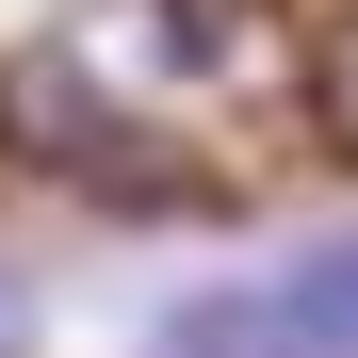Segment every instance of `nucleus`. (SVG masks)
<instances>
[{
	"mask_svg": "<svg viewBox=\"0 0 358 358\" xmlns=\"http://www.w3.org/2000/svg\"><path fill=\"white\" fill-rule=\"evenodd\" d=\"M147 358H326V342H310V310L277 277H212V293H179L147 326Z\"/></svg>",
	"mask_w": 358,
	"mask_h": 358,
	"instance_id": "1",
	"label": "nucleus"
},
{
	"mask_svg": "<svg viewBox=\"0 0 358 358\" xmlns=\"http://www.w3.org/2000/svg\"><path fill=\"white\" fill-rule=\"evenodd\" d=\"M277 293H293V310H310V342H326V358H358V228H326V245L293 261Z\"/></svg>",
	"mask_w": 358,
	"mask_h": 358,
	"instance_id": "2",
	"label": "nucleus"
},
{
	"mask_svg": "<svg viewBox=\"0 0 358 358\" xmlns=\"http://www.w3.org/2000/svg\"><path fill=\"white\" fill-rule=\"evenodd\" d=\"M33 342H49V310H33L17 277H0V358H33Z\"/></svg>",
	"mask_w": 358,
	"mask_h": 358,
	"instance_id": "3",
	"label": "nucleus"
}]
</instances>
